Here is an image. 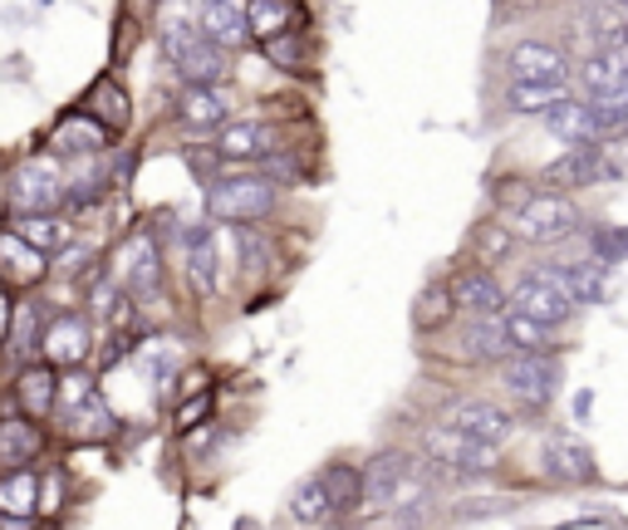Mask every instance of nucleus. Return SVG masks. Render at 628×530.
Wrapping results in <instances>:
<instances>
[{
  "label": "nucleus",
  "mask_w": 628,
  "mask_h": 530,
  "mask_svg": "<svg viewBox=\"0 0 628 530\" xmlns=\"http://www.w3.org/2000/svg\"><path fill=\"white\" fill-rule=\"evenodd\" d=\"M79 108H84V114H94L113 133V138H123V133L133 128V98H128V89L119 84V74H99L94 84L84 89Z\"/></svg>",
  "instance_id": "obj_26"
},
{
  "label": "nucleus",
  "mask_w": 628,
  "mask_h": 530,
  "mask_svg": "<svg viewBox=\"0 0 628 530\" xmlns=\"http://www.w3.org/2000/svg\"><path fill=\"white\" fill-rule=\"evenodd\" d=\"M50 276H54L50 256L35 251L30 241H20V236L0 221V285H6L10 295H35Z\"/></svg>",
  "instance_id": "obj_15"
},
{
  "label": "nucleus",
  "mask_w": 628,
  "mask_h": 530,
  "mask_svg": "<svg viewBox=\"0 0 628 530\" xmlns=\"http://www.w3.org/2000/svg\"><path fill=\"white\" fill-rule=\"evenodd\" d=\"M290 511H295V521H305V526H334V521H339V516H334V501H329V487H325V477H319V471L295 487Z\"/></svg>",
  "instance_id": "obj_35"
},
{
  "label": "nucleus",
  "mask_w": 628,
  "mask_h": 530,
  "mask_svg": "<svg viewBox=\"0 0 628 530\" xmlns=\"http://www.w3.org/2000/svg\"><path fill=\"white\" fill-rule=\"evenodd\" d=\"M575 79L594 104H619V98H628V50L624 44H609V50L585 54Z\"/></svg>",
  "instance_id": "obj_17"
},
{
  "label": "nucleus",
  "mask_w": 628,
  "mask_h": 530,
  "mask_svg": "<svg viewBox=\"0 0 628 530\" xmlns=\"http://www.w3.org/2000/svg\"><path fill=\"white\" fill-rule=\"evenodd\" d=\"M207 388H212L207 368H182L177 374V398H192V393H207Z\"/></svg>",
  "instance_id": "obj_42"
},
{
  "label": "nucleus",
  "mask_w": 628,
  "mask_h": 530,
  "mask_svg": "<svg viewBox=\"0 0 628 530\" xmlns=\"http://www.w3.org/2000/svg\"><path fill=\"white\" fill-rule=\"evenodd\" d=\"M541 461H545V477L559 481V487H589V481L599 477L594 453L579 443V437H550V443H545V453H541Z\"/></svg>",
  "instance_id": "obj_28"
},
{
  "label": "nucleus",
  "mask_w": 628,
  "mask_h": 530,
  "mask_svg": "<svg viewBox=\"0 0 628 530\" xmlns=\"http://www.w3.org/2000/svg\"><path fill=\"white\" fill-rule=\"evenodd\" d=\"M408 487H413V461L403 453H379L363 467V511H393L403 506Z\"/></svg>",
  "instance_id": "obj_20"
},
{
  "label": "nucleus",
  "mask_w": 628,
  "mask_h": 530,
  "mask_svg": "<svg viewBox=\"0 0 628 530\" xmlns=\"http://www.w3.org/2000/svg\"><path fill=\"white\" fill-rule=\"evenodd\" d=\"M506 227L525 246H565V241H575V236L585 231V217H579V207L569 201V191L541 187L511 211Z\"/></svg>",
  "instance_id": "obj_3"
},
{
  "label": "nucleus",
  "mask_w": 628,
  "mask_h": 530,
  "mask_svg": "<svg viewBox=\"0 0 628 530\" xmlns=\"http://www.w3.org/2000/svg\"><path fill=\"white\" fill-rule=\"evenodd\" d=\"M173 118L197 138L202 133H222L231 123V94L222 84H187L173 104Z\"/></svg>",
  "instance_id": "obj_21"
},
{
  "label": "nucleus",
  "mask_w": 628,
  "mask_h": 530,
  "mask_svg": "<svg viewBox=\"0 0 628 530\" xmlns=\"http://www.w3.org/2000/svg\"><path fill=\"white\" fill-rule=\"evenodd\" d=\"M182 266H187V280L197 290V300H212L222 290V236L212 227H192L182 236Z\"/></svg>",
  "instance_id": "obj_23"
},
{
  "label": "nucleus",
  "mask_w": 628,
  "mask_h": 530,
  "mask_svg": "<svg viewBox=\"0 0 628 530\" xmlns=\"http://www.w3.org/2000/svg\"><path fill=\"white\" fill-rule=\"evenodd\" d=\"M70 173L54 153H25L0 177V217H35V211H64Z\"/></svg>",
  "instance_id": "obj_1"
},
{
  "label": "nucleus",
  "mask_w": 628,
  "mask_h": 530,
  "mask_svg": "<svg viewBox=\"0 0 628 530\" xmlns=\"http://www.w3.org/2000/svg\"><path fill=\"white\" fill-rule=\"evenodd\" d=\"M50 447V433L44 423L25 417L20 408H0V471H20V467H35Z\"/></svg>",
  "instance_id": "obj_19"
},
{
  "label": "nucleus",
  "mask_w": 628,
  "mask_h": 530,
  "mask_svg": "<svg viewBox=\"0 0 628 530\" xmlns=\"http://www.w3.org/2000/svg\"><path fill=\"white\" fill-rule=\"evenodd\" d=\"M157 50L187 84H222L231 74V50L202 35L197 20H163L157 30Z\"/></svg>",
  "instance_id": "obj_2"
},
{
  "label": "nucleus",
  "mask_w": 628,
  "mask_h": 530,
  "mask_svg": "<svg viewBox=\"0 0 628 530\" xmlns=\"http://www.w3.org/2000/svg\"><path fill=\"white\" fill-rule=\"evenodd\" d=\"M447 423L456 427V433L476 437V443H491V447H501L511 433H516V417L501 408V403H491V398H462V403H452Z\"/></svg>",
  "instance_id": "obj_25"
},
{
  "label": "nucleus",
  "mask_w": 628,
  "mask_h": 530,
  "mask_svg": "<svg viewBox=\"0 0 628 530\" xmlns=\"http://www.w3.org/2000/svg\"><path fill=\"white\" fill-rule=\"evenodd\" d=\"M506 334H511V349H516V354H550V330L525 320L516 310H506Z\"/></svg>",
  "instance_id": "obj_37"
},
{
  "label": "nucleus",
  "mask_w": 628,
  "mask_h": 530,
  "mask_svg": "<svg viewBox=\"0 0 628 530\" xmlns=\"http://www.w3.org/2000/svg\"><path fill=\"white\" fill-rule=\"evenodd\" d=\"M94 349H99V334H94V320L84 310H54L50 324H44V340H40V358L50 368H89L94 364Z\"/></svg>",
  "instance_id": "obj_8"
},
{
  "label": "nucleus",
  "mask_w": 628,
  "mask_h": 530,
  "mask_svg": "<svg viewBox=\"0 0 628 530\" xmlns=\"http://www.w3.org/2000/svg\"><path fill=\"white\" fill-rule=\"evenodd\" d=\"M422 447L432 453V461H442V467H452V471H472V477H486V471L501 467V447L476 443V437L456 433L452 423L428 427V433H422Z\"/></svg>",
  "instance_id": "obj_14"
},
{
  "label": "nucleus",
  "mask_w": 628,
  "mask_h": 530,
  "mask_svg": "<svg viewBox=\"0 0 628 530\" xmlns=\"http://www.w3.org/2000/svg\"><path fill=\"white\" fill-rule=\"evenodd\" d=\"M0 221H6V227L16 231L20 241H30L35 251H44L50 261H54L60 251H70L74 236H79L70 211H35V217H0Z\"/></svg>",
  "instance_id": "obj_27"
},
{
  "label": "nucleus",
  "mask_w": 628,
  "mask_h": 530,
  "mask_svg": "<svg viewBox=\"0 0 628 530\" xmlns=\"http://www.w3.org/2000/svg\"><path fill=\"white\" fill-rule=\"evenodd\" d=\"M452 314H456V304H452L447 280H432V285L413 300V330L418 334H442L452 324Z\"/></svg>",
  "instance_id": "obj_34"
},
{
  "label": "nucleus",
  "mask_w": 628,
  "mask_h": 530,
  "mask_svg": "<svg viewBox=\"0 0 628 530\" xmlns=\"http://www.w3.org/2000/svg\"><path fill=\"white\" fill-rule=\"evenodd\" d=\"M40 148L54 153L60 163H84V157H109L113 153V133L94 114H84V108L74 104L50 123V133L40 138Z\"/></svg>",
  "instance_id": "obj_10"
},
{
  "label": "nucleus",
  "mask_w": 628,
  "mask_h": 530,
  "mask_svg": "<svg viewBox=\"0 0 628 530\" xmlns=\"http://www.w3.org/2000/svg\"><path fill=\"white\" fill-rule=\"evenodd\" d=\"M545 128L555 133L565 148H579V143H609L628 133V98L619 104H594V98H559L555 108H545Z\"/></svg>",
  "instance_id": "obj_4"
},
{
  "label": "nucleus",
  "mask_w": 628,
  "mask_h": 530,
  "mask_svg": "<svg viewBox=\"0 0 628 530\" xmlns=\"http://www.w3.org/2000/svg\"><path fill=\"white\" fill-rule=\"evenodd\" d=\"M506 74L511 84H525V89H555V94H569V70L565 50H555V44H541V40H521L516 50L506 54Z\"/></svg>",
  "instance_id": "obj_11"
},
{
  "label": "nucleus",
  "mask_w": 628,
  "mask_h": 530,
  "mask_svg": "<svg viewBox=\"0 0 628 530\" xmlns=\"http://www.w3.org/2000/svg\"><path fill=\"white\" fill-rule=\"evenodd\" d=\"M50 423L60 427L70 443H113V437H119V413L109 408V398L99 388L89 393V398L70 403V408H60Z\"/></svg>",
  "instance_id": "obj_22"
},
{
  "label": "nucleus",
  "mask_w": 628,
  "mask_h": 530,
  "mask_svg": "<svg viewBox=\"0 0 628 530\" xmlns=\"http://www.w3.org/2000/svg\"><path fill=\"white\" fill-rule=\"evenodd\" d=\"M246 20H250V40H276L285 30H305V10L300 0H246Z\"/></svg>",
  "instance_id": "obj_32"
},
{
  "label": "nucleus",
  "mask_w": 628,
  "mask_h": 530,
  "mask_svg": "<svg viewBox=\"0 0 628 530\" xmlns=\"http://www.w3.org/2000/svg\"><path fill=\"white\" fill-rule=\"evenodd\" d=\"M447 290H452L456 314H472V320H496V314L511 310V300H506V290H501V280L491 276V266H482V261L456 266L452 276H447Z\"/></svg>",
  "instance_id": "obj_12"
},
{
  "label": "nucleus",
  "mask_w": 628,
  "mask_h": 530,
  "mask_svg": "<svg viewBox=\"0 0 628 530\" xmlns=\"http://www.w3.org/2000/svg\"><path fill=\"white\" fill-rule=\"evenodd\" d=\"M559 378H565V368H559V358H550V354H511L506 364H501V388H506L511 403H521L525 413L550 408L555 393H559Z\"/></svg>",
  "instance_id": "obj_7"
},
{
  "label": "nucleus",
  "mask_w": 628,
  "mask_h": 530,
  "mask_svg": "<svg viewBox=\"0 0 628 530\" xmlns=\"http://www.w3.org/2000/svg\"><path fill=\"white\" fill-rule=\"evenodd\" d=\"M619 44H624V50H628V20H624V25H619Z\"/></svg>",
  "instance_id": "obj_44"
},
{
  "label": "nucleus",
  "mask_w": 628,
  "mask_h": 530,
  "mask_svg": "<svg viewBox=\"0 0 628 530\" xmlns=\"http://www.w3.org/2000/svg\"><path fill=\"white\" fill-rule=\"evenodd\" d=\"M6 388H10V408H20L25 417H35V423H50L54 403H60V368L35 358V364L16 368V374L6 378Z\"/></svg>",
  "instance_id": "obj_16"
},
{
  "label": "nucleus",
  "mask_w": 628,
  "mask_h": 530,
  "mask_svg": "<svg viewBox=\"0 0 628 530\" xmlns=\"http://www.w3.org/2000/svg\"><path fill=\"white\" fill-rule=\"evenodd\" d=\"M10 310H16V300H10V290L0 285V344H6V330H10Z\"/></svg>",
  "instance_id": "obj_43"
},
{
  "label": "nucleus",
  "mask_w": 628,
  "mask_h": 530,
  "mask_svg": "<svg viewBox=\"0 0 628 530\" xmlns=\"http://www.w3.org/2000/svg\"><path fill=\"white\" fill-rule=\"evenodd\" d=\"M207 417H212V388L182 398L177 413H173V427H177V433H192V427H207Z\"/></svg>",
  "instance_id": "obj_40"
},
{
  "label": "nucleus",
  "mask_w": 628,
  "mask_h": 530,
  "mask_svg": "<svg viewBox=\"0 0 628 530\" xmlns=\"http://www.w3.org/2000/svg\"><path fill=\"white\" fill-rule=\"evenodd\" d=\"M236 251H241L246 276H260V270L270 266V241L260 231H250V227H241V236H236Z\"/></svg>",
  "instance_id": "obj_39"
},
{
  "label": "nucleus",
  "mask_w": 628,
  "mask_h": 530,
  "mask_svg": "<svg viewBox=\"0 0 628 530\" xmlns=\"http://www.w3.org/2000/svg\"><path fill=\"white\" fill-rule=\"evenodd\" d=\"M50 314H54V304L44 300L40 290H35V295H20V304L10 310V330H6V344H0L10 374L40 358V340H44V324H50Z\"/></svg>",
  "instance_id": "obj_13"
},
{
  "label": "nucleus",
  "mask_w": 628,
  "mask_h": 530,
  "mask_svg": "<svg viewBox=\"0 0 628 530\" xmlns=\"http://www.w3.org/2000/svg\"><path fill=\"white\" fill-rule=\"evenodd\" d=\"M609 177V148L604 143H579V148H565L555 163H545L541 183L550 191H575V187H594Z\"/></svg>",
  "instance_id": "obj_18"
},
{
  "label": "nucleus",
  "mask_w": 628,
  "mask_h": 530,
  "mask_svg": "<svg viewBox=\"0 0 628 530\" xmlns=\"http://www.w3.org/2000/svg\"><path fill=\"white\" fill-rule=\"evenodd\" d=\"M64 506V477L60 467H44L40 471V516H54Z\"/></svg>",
  "instance_id": "obj_41"
},
{
  "label": "nucleus",
  "mask_w": 628,
  "mask_h": 530,
  "mask_svg": "<svg viewBox=\"0 0 628 530\" xmlns=\"http://www.w3.org/2000/svg\"><path fill=\"white\" fill-rule=\"evenodd\" d=\"M511 354L516 349H511V334H506V314H496V320H472L466 314L462 358H472V364H506Z\"/></svg>",
  "instance_id": "obj_30"
},
{
  "label": "nucleus",
  "mask_w": 628,
  "mask_h": 530,
  "mask_svg": "<svg viewBox=\"0 0 628 530\" xmlns=\"http://www.w3.org/2000/svg\"><path fill=\"white\" fill-rule=\"evenodd\" d=\"M260 50H266V60L276 64V70H285V74H310V54H305V30H285V35L266 40Z\"/></svg>",
  "instance_id": "obj_36"
},
{
  "label": "nucleus",
  "mask_w": 628,
  "mask_h": 530,
  "mask_svg": "<svg viewBox=\"0 0 628 530\" xmlns=\"http://www.w3.org/2000/svg\"><path fill=\"white\" fill-rule=\"evenodd\" d=\"M325 487H329V501H334V516L344 521V516L363 511V471L353 467V461H329L325 471Z\"/></svg>",
  "instance_id": "obj_33"
},
{
  "label": "nucleus",
  "mask_w": 628,
  "mask_h": 530,
  "mask_svg": "<svg viewBox=\"0 0 628 530\" xmlns=\"http://www.w3.org/2000/svg\"><path fill=\"white\" fill-rule=\"evenodd\" d=\"M222 163H266V157L280 153V138L270 123L260 118H241V123H226L216 133V148H212Z\"/></svg>",
  "instance_id": "obj_24"
},
{
  "label": "nucleus",
  "mask_w": 628,
  "mask_h": 530,
  "mask_svg": "<svg viewBox=\"0 0 628 530\" xmlns=\"http://www.w3.org/2000/svg\"><path fill=\"white\" fill-rule=\"evenodd\" d=\"M40 516V467L0 471V521H35Z\"/></svg>",
  "instance_id": "obj_31"
},
{
  "label": "nucleus",
  "mask_w": 628,
  "mask_h": 530,
  "mask_svg": "<svg viewBox=\"0 0 628 530\" xmlns=\"http://www.w3.org/2000/svg\"><path fill=\"white\" fill-rule=\"evenodd\" d=\"M511 310L525 314V320L545 324V330H559V324L575 320L579 304L569 300V290L559 285V280L550 276V270H525V276H516V285H511Z\"/></svg>",
  "instance_id": "obj_9"
},
{
  "label": "nucleus",
  "mask_w": 628,
  "mask_h": 530,
  "mask_svg": "<svg viewBox=\"0 0 628 530\" xmlns=\"http://www.w3.org/2000/svg\"><path fill=\"white\" fill-rule=\"evenodd\" d=\"M565 94H555V89H525V84H506V104L516 108V114H545V108H555Z\"/></svg>",
  "instance_id": "obj_38"
},
{
  "label": "nucleus",
  "mask_w": 628,
  "mask_h": 530,
  "mask_svg": "<svg viewBox=\"0 0 628 530\" xmlns=\"http://www.w3.org/2000/svg\"><path fill=\"white\" fill-rule=\"evenodd\" d=\"M109 276L119 280V290L133 304L163 295V241H157V227H138L123 236L119 251L109 256Z\"/></svg>",
  "instance_id": "obj_6"
},
{
  "label": "nucleus",
  "mask_w": 628,
  "mask_h": 530,
  "mask_svg": "<svg viewBox=\"0 0 628 530\" xmlns=\"http://www.w3.org/2000/svg\"><path fill=\"white\" fill-rule=\"evenodd\" d=\"M280 187L270 183L266 173H226L207 183V211L212 221H226V227H256L276 211Z\"/></svg>",
  "instance_id": "obj_5"
},
{
  "label": "nucleus",
  "mask_w": 628,
  "mask_h": 530,
  "mask_svg": "<svg viewBox=\"0 0 628 530\" xmlns=\"http://www.w3.org/2000/svg\"><path fill=\"white\" fill-rule=\"evenodd\" d=\"M550 276L559 280V285L569 290V300L575 304H604L609 300V270L614 266H604V261H555V266H545Z\"/></svg>",
  "instance_id": "obj_29"
},
{
  "label": "nucleus",
  "mask_w": 628,
  "mask_h": 530,
  "mask_svg": "<svg viewBox=\"0 0 628 530\" xmlns=\"http://www.w3.org/2000/svg\"><path fill=\"white\" fill-rule=\"evenodd\" d=\"M619 10H624V15H628V0H619Z\"/></svg>",
  "instance_id": "obj_45"
}]
</instances>
